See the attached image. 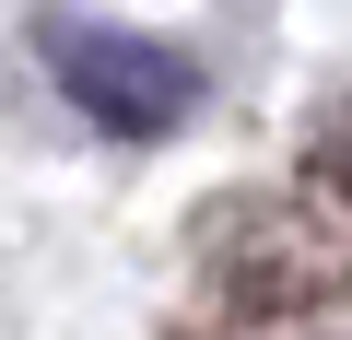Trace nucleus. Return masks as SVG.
I'll return each instance as SVG.
<instances>
[{"mask_svg": "<svg viewBox=\"0 0 352 340\" xmlns=\"http://www.w3.org/2000/svg\"><path fill=\"white\" fill-rule=\"evenodd\" d=\"M47 71H59V94L94 129H129V141H153V129H176V117L200 106V59L188 47L129 36V24H82V12L47 24Z\"/></svg>", "mask_w": 352, "mask_h": 340, "instance_id": "1", "label": "nucleus"}]
</instances>
